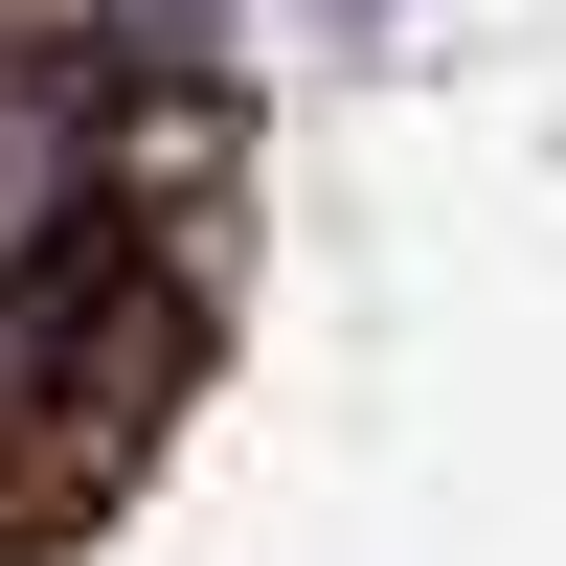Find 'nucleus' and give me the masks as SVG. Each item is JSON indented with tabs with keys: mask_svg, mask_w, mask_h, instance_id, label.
<instances>
[{
	"mask_svg": "<svg viewBox=\"0 0 566 566\" xmlns=\"http://www.w3.org/2000/svg\"><path fill=\"white\" fill-rule=\"evenodd\" d=\"M205 386V272L114 250V227H45L0 250V566H45L91 499L159 453V408Z\"/></svg>",
	"mask_w": 566,
	"mask_h": 566,
	"instance_id": "nucleus-1",
	"label": "nucleus"
}]
</instances>
